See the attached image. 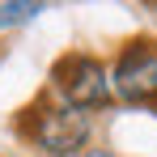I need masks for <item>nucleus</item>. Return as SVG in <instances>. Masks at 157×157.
<instances>
[{"instance_id": "obj_1", "label": "nucleus", "mask_w": 157, "mask_h": 157, "mask_svg": "<svg viewBox=\"0 0 157 157\" xmlns=\"http://www.w3.org/2000/svg\"><path fill=\"white\" fill-rule=\"evenodd\" d=\"M51 85H55V94H59V106H72L81 115L102 110V106H110V98H115V94H110V68H106L102 59L85 55V51L64 55L51 68Z\"/></svg>"}, {"instance_id": "obj_2", "label": "nucleus", "mask_w": 157, "mask_h": 157, "mask_svg": "<svg viewBox=\"0 0 157 157\" xmlns=\"http://www.w3.org/2000/svg\"><path fill=\"white\" fill-rule=\"evenodd\" d=\"M89 136H94V119L59 102L30 110V123H26V140L43 157H81Z\"/></svg>"}, {"instance_id": "obj_3", "label": "nucleus", "mask_w": 157, "mask_h": 157, "mask_svg": "<svg viewBox=\"0 0 157 157\" xmlns=\"http://www.w3.org/2000/svg\"><path fill=\"white\" fill-rule=\"evenodd\" d=\"M110 94L132 106L157 102V43L153 38H136L119 51L115 68H110Z\"/></svg>"}, {"instance_id": "obj_4", "label": "nucleus", "mask_w": 157, "mask_h": 157, "mask_svg": "<svg viewBox=\"0 0 157 157\" xmlns=\"http://www.w3.org/2000/svg\"><path fill=\"white\" fill-rule=\"evenodd\" d=\"M43 13V4H34V0H9V4H0V30L9 26H26Z\"/></svg>"}, {"instance_id": "obj_5", "label": "nucleus", "mask_w": 157, "mask_h": 157, "mask_svg": "<svg viewBox=\"0 0 157 157\" xmlns=\"http://www.w3.org/2000/svg\"><path fill=\"white\" fill-rule=\"evenodd\" d=\"M81 157H119V153H110V149H85Z\"/></svg>"}]
</instances>
